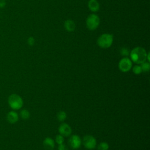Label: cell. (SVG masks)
<instances>
[{
    "instance_id": "6da1fadb",
    "label": "cell",
    "mask_w": 150,
    "mask_h": 150,
    "mask_svg": "<svg viewBox=\"0 0 150 150\" xmlns=\"http://www.w3.org/2000/svg\"><path fill=\"white\" fill-rule=\"evenodd\" d=\"M131 60L137 64H141L146 60L147 53L145 49L141 47L134 48L129 53Z\"/></svg>"
},
{
    "instance_id": "7a4b0ae2",
    "label": "cell",
    "mask_w": 150,
    "mask_h": 150,
    "mask_svg": "<svg viewBox=\"0 0 150 150\" xmlns=\"http://www.w3.org/2000/svg\"><path fill=\"white\" fill-rule=\"evenodd\" d=\"M8 102L9 107L14 110L21 109L23 104L22 97L17 94H11L8 97Z\"/></svg>"
},
{
    "instance_id": "3957f363",
    "label": "cell",
    "mask_w": 150,
    "mask_h": 150,
    "mask_svg": "<svg viewBox=\"0 0 150 150\" xmlns=\"http://www.w3.org/2000/svg\"><path fill=\"white\" fill-rule=\"evenodd\" d=\"M113 42V36L109 33H104L101 35L97 39V45L101 48L110 47Z\"/></svg>"
},
{
    "instance_id": "277c9868",
    "label": "cell",
    "mask_w": 150,
    "mask_h": 150,
    "mask_svg": "<svg viewBox=\"0 0 150 150\" xmlns=\"http://www.w3.org/2000/svg\"><path fill=\"white\" fill-rule=\"evenodd\" d=\"M100 24L99 17L94 13L90 14L86 19V25L88 29L91 30H95Z\"/></svg>"
},
{
    "instance_id": "5b68a950",
    "label": "cell",
    "mask_w": 150,
    "mask_h": 150,
    "mask_svg": "<svg viewBox=\"0 0 150 150\" xmlns=\"http://www.w3.org/2000/svg\"><path fill=\"white\" fill-rule=\"evenodd\" d=\"M81 142L83 143V145L88 149H94L97 145V141L96 138L93 136L90 135H85L83 137Z\"/></svg>"
},
{
    "instance_id": "8992f818",
    "label": "cell",
    "mask_w": 150,
    "mask_h": 150,
    "mask_svg": "<svg viewBox=\"0 0 150 150\" xmlns=\"http://www.w3.org/2000/svg\"><path fill=\"white\" fill-rule=\"evenodd\" d=\"M132 63L130 59L125 57L121 59L118 63V68L122 72H127L129 71L132 67Z\"/></svg>"
},
{
    "instance_id": "52a82bcc",
    "label": "cell",
    "mask_w": 150,
    "mask_h": 150,
    "mask_svg": "<svg viewBox=\"0 0 150 150\" xmlns=\"http://www.w3.org/2000/svg\"><path fill=\"white\" fill-rule=\"evenodd\" d=\"M69 144L70 146L73 149H79L82 142L80 137L77 135H73L69 139Z\"/></svg>"
},
{
    "instance_id": "ba28073f",
    "label": "cell",
    "mask_w": 150,
    "mask_h": 150,
    "mask_svg": "<svg viewBox=\"0 0 150 150\" xmlns=\"http://www.w3.org/2000/svg\"><path fill=\"white\" fill-rule=\"evenodd\" d=\"M59 132L63 137H69L72 132L71 128L66 123H63L60 125L58 128Z\"/></svg>"
},
{
    "instance_id": "9c48e42d",
    "label": "cell",
    "mask_w": 150,
    "mask_h": 150,
    "mask_svg": "<svg viewBox=\"0 0 150 150\" xmlns=\"http://www.w3.org/2000/svg\"><path fill=\"white\" fill-rule=\"evenodd\" d=\"M6 120L9 123L15 124L18 121L19 115L16 112L11 111L6 115Z\"/></svg>"
},
{
    "instance_id": "30bf717a",
    "label": "cell",
    "mask_w": 150,
    "mask_h": 150,
    "mask_svg": "<svg viewBox=\"0 0 150 150\" xmlns=\"http://www.w3.org/2000/svg\"><path fill=\"white\" fill-rule=\"evenodd\" d=\"M43 145L45 149L53 150L54 147V141L50 137H46L43 142Z\"/></svg>"
},
{
    "instance_id": "8fae6325",
    "label": "cell",
    "mask_w": 150,
    "mask_h": 150,
    "mask_svg": "<svg viewBox=\"0 0 150 150\" xmlns=\"http://www.w3.org/2000/svg\"><path fill=\"white\" fill-rule=\"evenodd\" d=\"M88 8L93 12L97 11L100 8V5L97 0H90L88 2Z\"/></svg>"
},
{
    "instance_id": "7c38bea8",
    "label": "cell",
    "mask_w": 150,
    "mask_h": 150,
    "mask_svg": "<svg viewBox=\"0 0 150 150\" xmlns=\"http://www.w3.org/2000/svg\"><path fill=\"white\" fill-rule=\"evenodd\" d=\"M64 28L69 32L73 31L75 29L76 27L74 22L70 19H67L64 22Z\"/></svg>"
},
{
    "instance_id": "4fadbf2b",
    "label": "cell",
    "mask_w": 150,
    "mask_h": 150,
    "mask_svg": "<svg viewBox=\"0 0 150 150\" xmlns=\"http://www.w3.org/2000/svg\"><path fill=\"white\" fill-rule=\"evenodd\" d=\"M30 114L29 111L26 109H23L20 112V116L23 120H28L30 117Z\"/></svg>"
},
{
    "instance_id": "5bb4252c",
    "label": "cell",
    "mask_w": 150,
    "mask_h": 150,
    "mask_svg": "<svg viewBox=\"0 0 150 150\" xmlns=\"http://www.w3.org/2000/svg\"><path fill=\"white\" fill-rule=\"evenodd\" d=\"M56 117L59 121H63L67 118V114L63 111H60L57 112Z\"/></svg>"
},
{
    "instance_id": "9a60e30c",
    "label": "cell",
    "mask_w": 150,
    "mask_h": 150,
    "mask_svg": "<svg viewBox=\"0 0 150 150\" xmlns=\"http://www.w3.org/2000/svg\"><path fill=\"white\" fill-rule=\"evenodd\" d=\"M141 67L142 69V71L146 72L148 71L150 69V64L148 62H144L141 64Z\"/></svg>"
},
{
    "instance_id": "2e32d148",
    "label": "cell",
    "mask_w": 150,
    "mask_h": 150,
    "mask_svg": "<svg viewBox=\"0 0 150 150\" xmlns=\"http://www.w3.org/2000/svg\"><path fill=\"white\" fill-rule=\"evenodd\" d=\"M109 148V145L106 142H100L98 146V150H108Z\"/></svg>"
},
{
    "instance_id": "e0dca14e",
    "label": "cell",
    "mask_w": 150,
    "mask_h": 150,
    "mask_svg": "<svg viewBox=\"0 0 150 150\" xmlns=\"http://www.w3.org/2000/svg\"><path fill=\"white\" fill-rule=\"evenodd\" d=\"M132 71L135 74H139L142 73V69L140 66L135 65L132 68Z\"/></svg>"
},
{
    "instance_id": "ac0fdd59",
    "label": "cell",
    "mask_w": 150,
    "mask_h": 150,
    "mask_svg": "<svg viewBox=\"0 0 150 150\" xmlns=\"http://www.w3.org/2000/svg\"><path fill=\"white\" fill-rule=\"evenodd\" d=\"M55 141L56 143H57L59 145L63 144L64 142V137L60 134H58L55 137Z\"/></svg>"
},
{
    "instance_id": "d6986e66",
    "label": "cell",
    "mask_w": 150,
    "mask_h": 150,
    "mask_svg": "<svg viewBox=\"0 0 150 150\" xmlns=\"http://www.w3.org/2000/svg\"><path fill=\"white\" fill-rule=\"evenodd\" d=\"M120 53L121 55L124 56H127L129 54V51L128 49L123 47L120 50Z\"/></svg>"
},
{
    "instance_id": "ffe728a7",
    "label": "cell",
    "mask_w": 150,
    "mask_h": 150,
    "mask_svg": "<svg viewBox=\"0 0 150 150\" xmlns=\"http://www.w3.org/2000/svg\"><path fill=\"white\" fill-rule=\"evenodd\" d=\"M28 43L30 46H32L35 43V39L33 37H29L28 39Z\"/></svg>"
},
{
    "instance_id": "44dd1931",
    "label": "cell",
    "mask_w": 150,
    "mask_h": 150,
    "mask_svg": "<svg viewBox=\"0 0 150 150\" xmlns=\"http://www.w3.org/2000/svg\"><path fill=\"white\" fill-rule=\"evenodd\" d=\"M58 150H69V149H68L67 146L66 145L62 144L59 145Z\"/></svg>"
},
{
    "instance_id": "7402d4cb",
    "label": "cell",
    "mask_w": 150,
    "mask_h": 150,
    "mask_svg": "<svg viewBox=\"0 0 150 150\" xmlns=\"http://www.w3.org/2000/svg\"><path fill=\"white\" fill-rule=\"evenodd\" d=\"M6 5L5 0H0V8H4Z\"/></svg>"
}]
</instances>
